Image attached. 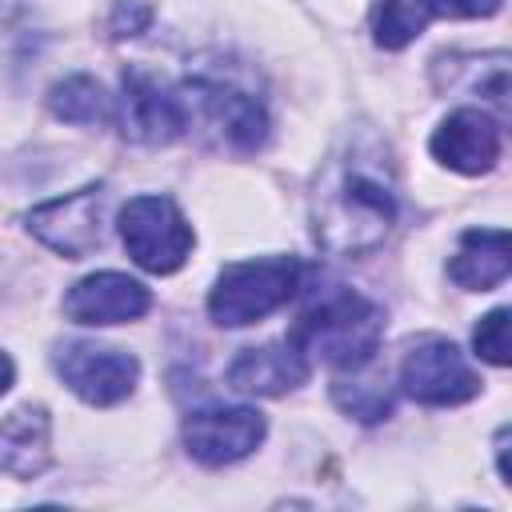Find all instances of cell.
<instances>
[{"instance_id": "7402d4cb", "label": "cell", "mask_w": 512, "mask_h": 512, "mask_svg": "<svg viewBox=\"0 0 512 512\" xmlns=\"http://www.w3.org/2000/svg\"><path fill=\"white\" fill-rule=\"evenodd\" d=\"M496 464H500V476L508 480V428H500L496 436Z\"/></svg>"}, {"instance_id": "9c48e42d", "label": "cell", "mask_w": 512, "mask_h": 512, "mask_svg": "<svg viewBox=\"0 0 512 512\" xmlns=\"http://www.w3.org/2000/svg\"><path fill=\"white\" fill-rule=\"evenodd\" d=\"M116 124L124 140L160 148L188 128V108H184V96H176L164 80H156L144 68H128L116 96Z\"/></svg>"}, {"instance_id": "30bf717a", "label": "cell", "mask_w": 512, "mask_h": 512, "mask_svg": "<svg viewBox=\"0 0 512 512\" xmlns=\"http://www.w3.org/2000/svg\"><path fill=\"white\" fill-rule=\"evenodd\" d=\"M264 416L248 404H216V408H196L184 416V444L188 456L200 460L204 468H224L256 452L264 440Z\"/></svg>"}, {"instance_id": "ba28073f", "label": "cell", "mask_w": 512, "mask_h": 512, "mask_svg": "<svg viewBox=\"0 0 512 512\" xmlns=\"http://www.w3.org/2000/svg\"><path fill=\"white\" fill-rule=\"evenodd\" d=\"M400 384L412 400L432 408L464 404L480 392V376L468 368L464 352L444 336H420L416 344H408L400 360Z\"/></svg>"}, {"instance_id": "44dd1931", "label": "cell", "mask_w": 512, "mask_h": 512, "mask_svg": "<svg viewBox=\"0 0 512 512\" xmlns=\"http://www.w3.org/2000/svg\"><path fill=\"white\" fill-rule=\"evenodd\" d=\"M504 0H428V12L436 16H452V20H480V16H496Z\"/></svg>"}, {"instance_id": "8fae6325", "label": "cell", "mask_w": 512, "mask_h": 512, "mask_svg": "<svg viewBox=\"0 0 512 512\" xmlns=\"http://www.w3.org/2000/svg\"><path fill=\"white\" fill-rule=\"evenodd\" d=\"M148 308H152V292L140 280L124 276V272L84 276L64 296V316L72 324H84V328L128 324V320H140Z\"/></svg>"}, {"instance_id": "6da1fadb", "label": "cell", "mask_w": 512, "mask_h": 512, "mask_svg": "<svg viewBox=\"0 0 512 512\" xmlns=\"http://www.w3.org/2000/svg\"><path fill=\"white\" fill-rule=\"evenodd\" d=\"M396 224V184L384 156H332L312 188V236L332 256H368Z\"/></svg>"}, {"instance_id": "7c38bea8", "label": "cell", "mask_w": 512, "mask_h": 512, "mask_svg": "<svg viewBox=\"0 0 512 512\" xmlns=\"http://www.w3.org/2000/svg\"><path fill=\"white\" fill-rule=\"evenodd\" d=\"M504 148V132L500 124L480 112V108H456L448 120H440V128L432 132V156L464 176H480L492 172Z\"/></svg>"}, {"instance_id": "9a60e30c", "label": "cell", "mask_w": 512, "mask_h": 512, "mask_svg": "<svg viewBox=\"0 0 512 512\" xmlns=\"http://www.w3.org/2000/svg\"><path fill=\"white\" fill-rule=\"evenodd\" d=\"M508 232L504 228H468L448 264V276L468 292H488L508 280Z\"/></svg>"}, {"instance_id": "3957f363", "label": "cell", "mask_w": 512, "mask_h": 512, "mask_svg": "<svg viewBox=\"0 0 512 512\" xmlns=\"http://www.w3.org/2000/svg\"><path fill=\"white\" fill-rule=\"evenodd\" d=\"M304 280V268L296 256H260V260H236L228 264L212 292H208V316L224 328H244L276 308H284Z\"/></svg>"}, {"instance_id": "ffe728a7", "label": "cell", "mask_w": 512, "mask_h": 512, "mask_svg": "<svg viewBox=\"0 0 512 512\" xmlns=\"http://www.w3.org/2000/svg\"><path fill=\"white\" fill-rule=\"evenodd\" d=\"M148 24H152V4H144V0H120V4L112 8V16H108V32H112L116 40L140 36Z\"/></svg>"}, {"instance_id": "277c9868", "label": "cell", "mask_w": 512, "mask_h": 512, "mask_svg": "<svg viewBox=\"0 0 512 512\" xmlns=\"http://www.w3.org/2000/svg\"><path fill=\"white\" fill-rule=\"evenodd\" d=\"M120 240L144 272L168 276L192 252V224L168 196H132L120 208Z\"/></svg>"}, {"instance_id": "d6986e66", "label": "cell", "mask_w": 512, "mask_h": 512, "mask_svg": "<svg viewBox=\"0 0 512 512\" xmlns=\"http://www.w3.org/2000/svg\"><path fill=\"white\" fill-rule=\"evenodd\" d=\"M472 348H476L480 360H488V364H496V368L508 364V308H492V312L476 324Z\"/></svg>"}, {"instance_id": "603a6c76", "label": "cell", "mask_w": 512, "mask_h": 512, "mask_svg": "<svg viewBox=\"0 0 512 512\" xmlns=\"http://www.w3.org/2000/svg\"><path fill=\"white\" fill-rule=\"evenodd\" d=\"M8 388H12V360L0 352V396H4Z\"/></svg>"}, {"instance_id": "52a82bcc", "label": "cell", "mask_w": 512, "mask_h": 512, "mask_svg": "<svg viewBox=\"0 0 512 512\" xmlns=\"http://www.w3.org/2000/svg\"><path fill=\"white\" fill-rule=\"evenodd\" d=\"M56 372L60 380L92 408H108L132 396L140 380V360L112 344L92 340H68L56 348Z\"/></svg>"}, {"instance_id": "4fadbf2b", "label": "cell", "mask_w": 512, "mask_h": 512, "mask_svg": "<svg viewBox=\"0 0 512 512\" xmlns=\"http://www.w3.org/2000/svg\"><path fill=\"white\" fill-rule=\"evenodd\" d=\"M308 380V360L284 340V344H260L244 348L228 364V388L244 396H284Z\"/></svg>"}, {"instance_id": "5bb4252c", "label": "cell", "mask_w": 512, "mask_h": 512, "mask_svg": "<svg viewBox=\"0 0 512 512\" xmlns=\"http://www.w3.org/2000/svg\"><path fill=\"white\" fill-rule=\"evenodd\" d=\"M52 460V420L48 408L24 404L0 420V472L16 480H32Z\"/></svg>"}, {"instance_id": "5b68a950", "label": "cell", "mask_w": 512, "mask_h": 512, "mask_svg": "<svg viewBox=\"0 0 512 512\" xmlns=\"http://www.w3.org/2000/svg\"><path fill=\"white\" fill-rule=\"evenodd\" d=\"M184 104H192V116H200V124L220 144H228L236 152H256L268 140L264 100L256 92L240 88L228 76H196V80H188Z\"/></svg>"}, {"instance_id": "2e32d148", "label": "cell", "mask_w": 512, "mask_h": 512, "mask_svg": "<svg viewBox=\"0 0 512 512\" xmlns=\"http://www.w3.org/2000/svg\"><path fill=\"white\" fill-rule=\"evenodd\" d=\"M48 108L64 124H100L112 116V100L92 76H64L48 92Z\"/></svg>"}, {"instance_id": "7a4b0ae2", "label": "cell", "mask_w": 512, "mask_h": 512, "mask_svg": "<svg viewBox=\"0 0 512 512\" xmlns=\"http://www.w3.org/2000/svg\"><path fill=\"white\" fill-rule=\"evenodd\" d=\"M384 336V312L368 296L352 288L324 292L312 308L300 312V320L288 332V344L312 364H328L340 372H360L372 364Z\"/></svg>"}, {"instance_id": "ac0fdd59", "label": "cell", "mask_w": 512, "mask_h": 512, "mask_svg": "<svg viewBox=\"0 0 512 512\" xmlns=\"http://www.w3.org/2000/svg\"><path fill=\"white\" fill-rule=\"evenodd\" d=\"M332 396H336V404H340L344 412H352V416L364 420V424L384 420V416L392 412V388H388L384 376H368V380H360V376L352 372V380H336Z\"/></svg>"}, {"instance_id": "8992f818", "label": "cell", "mask_w": 512, "mask_h": 512, "mask_svg": "<svg viewBox=\"0 0 512 512\" xmlns=\"http://www.w3.org/2000/svg\"><path fill=\"white\" fill-rule=\"evenodd\" d=\"M104 216H108L104 184H84L68 196L36 204L28 212V232L56 256L84 260L104 244Z\"/></svg>"}, {"instance_id": "e0dca14e", "label": "cell", "mask_w": 512, "mask_h": 512, "mask_svg": "<svg viewBox=\"0 0 512 512\" xmlns=\"http://www.w3.org/2000/svg\"><path fill=\"white\" fill-rule=\"evenodd\" d=\"M428 0H376L372 8V36L380 48H404L412 44L428 24Z\"/></svg>"}]
</instances>
